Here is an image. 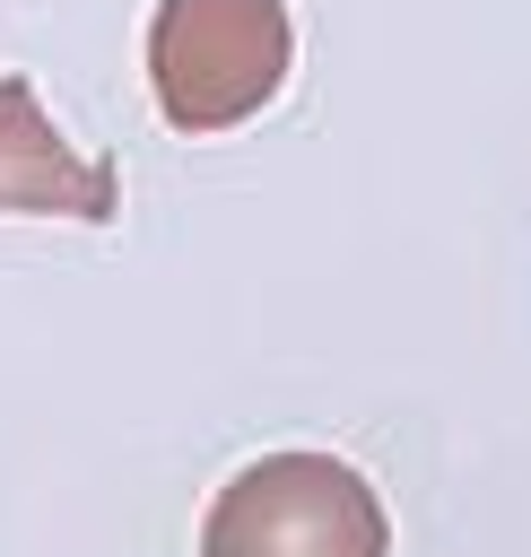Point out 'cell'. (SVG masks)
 Wrapping results in <instances>:
<instances>
[{
  "mask_svg": "<svg viewBox=\"0 0 531 557\" xmlns=\"http://www.w3.org/2000/svg\"><path fill=\"white\" fill-rule=\"evenodd\" d=\"M296 61L287 0H157L148 17V87L157 113L192 139L252 122Z\"/></svg>",
  "mask_w": 531,
  "mask_h": 557,
  "instance_id": "obj_1",
  "label": "cell"
},
{
  "mask_svg": "<svg viewBox=\"0 0 531 557\" xmlns=\"http://www.w3.org/2000/svg\"><path fill=\"white\" fill-rule=\"evenodd\" d=\"M200 557H392V522L339 453H261L209 496Z\"/></svg>",
  "mask_w": 531,
  "mask_h": 557,
  "instance_id": "obj_2",
  "label": "cell"
},
{
  "mask_svg": "<svg viewBox=\"0 0 531 557\" xmlns=\"http://www.w3.org/2000/svg\"><path fill=\"white\" fill-rule=\"evenodd\" d=\"M113 209H122L113 165L78 157L52 131L35 78L0 70V218H78V226H104Z\"/></svg>",
  "mask_w": 531,
  "mask_h": 557,
  "instance_id": "obj_3",
  "label": "cell"
}]
</instances>
